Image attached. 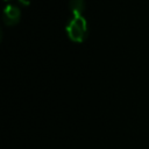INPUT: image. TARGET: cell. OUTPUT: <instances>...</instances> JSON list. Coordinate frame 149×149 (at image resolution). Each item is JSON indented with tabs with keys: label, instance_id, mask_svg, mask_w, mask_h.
Instances as JSON below:
<instances>
[{
	"label": "cell",
	"instance_id": "obj_1",
	"mask_svg": "<svg viewBox=\"0 0 149 149\" xmlns=\"http://www.w3.org/2000/svg\"><path fill=\"white\" fill-rule=\"evenodd\" d=\"M69 38L76 43H83L88 36L87 21L83 15H72L65 26Z\"/></svg>",
	"mask_w": 149,
	"mask_h": 149
},
{
	"label": "cell",
	"instance_id": "obj_2",
	"mask_svg": "<svg viewBox=\"0 0 149 149\" xmlns=\"http://www.w3.org/2000/svg\"><path fill=\"white\" fill-rule=\"evenodd\" d=\"M20 16H21V12L19 7H16L15 5H7L3 9L2 20L7 26H15L19 23Z\"/></svg>",
	"mask_w": 149,
	"mask_h": 149
},
{
	"label": "cell",
	"instance_id": "obj_3",
	"mask_svg": "<svg viewBox=\"0 0 149 149\" xmlns=\"http://www.w3.org/2000/svg\"><path fill=\"white\" fill-rule=\"evenodd\" d=\"M69 8L72 15H83L85 12V0H70Z\"/></svg>",
	"mask_w": 149,
	"mask_h": 149
},
{
	"label": "cell",
	"instance_id": "obj_4",
	"mask_svg": "<svg viewBox=\"0 0 149 149\" xmlns=\"http://www.w3.org/2000/svg\"><path fill=\"white\" fill-rule=\"evenodd\" d=\"M19 2H21V3H24V5H28V1H27V0H19Z\"/></svg>",
	"mask_w": 149,
	"mask_h": 149
}]
</instances>
